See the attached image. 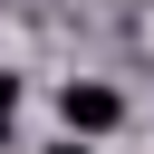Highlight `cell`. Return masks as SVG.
Instances as JSON below:
<instances>
[{"label": "cell", "mask_w": 154, "mask_h": 154, "mask_svg": "<svg viewBox=\"0 0 154 154\" xmlns=\"http://www.w3.org/2000/svg\"><path fill=\"white\" fill-rule=\"evenodd\" d=\"M58 116H67V135H106L125 106H116V87H67V96H58Z\"/></svg>", "instance_id": "1"}, {"label": "cell", "mask_w": 154, "mask_h": 154, "mask_svg": "<svg viewBox=\"0 0 154 154\" xmlns=\"http://www.w3.org/2000/svg\"><path fill=\"white\" fill-rule=\"evenodd\" d=\"M10 116H19V77H0V125H10Z\"/></svg>", "instance_id": "2"}, {"label": "cell", "mask_w": 154, "mask_h": 154, "mask_svg": "<svg viewBox=\"0 0 154 154\" xmlns=\"http://www.w3.org/2000/svg\"><path fill=\"white\" fill-rule=\"evenodd\" d=\"M48 154H87V144H48Z\"/></svg>", "instance_id": "3"}]
</instances>
